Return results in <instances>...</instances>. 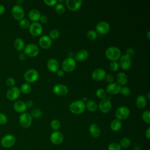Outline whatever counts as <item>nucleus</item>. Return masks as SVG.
Masks as SVG:
<instances>
[{
	"label": "nucleus",
	"instance_id": "nucleus-1",
	"mask_svg": "<svg viewBox=\"0 0 150 150\" xmlns=\"http://www.w3.org/2000/svg\"><path fill=\"white\" fill-rule=\"evenodd\" d=\"M69 108L73 114H82L86 109L85 103L81 100H76L70 103Z\"/></svg>",
	"mask_w": 150,
	"mask_h": 150
},
{
	"label": "nucleus",
	"instance_id": "nucleus-2",
	"mask_svg": "<svg viewBox=\"0 0 150 150\" xmlns=\"http://www.w3.org/2000/svg\"><path fill=\"white\" fill-rule=\"evenodd\" d=\"M105 54L108 59L112 62L117 61L120 58L121 56V52L118 47L115 46H111L106 49Z\"/></svg>",
	"mask_w": 150,
	"mask_h": 150
},
{
	"label": "nucleus",
	"instance_id": "nucleus-3",
	"mask_svg": "<svg viewBox=\"0 0 150 150\" xmlns=\"http://www.w3.org/2000/svg\"><path fill=\"white\" fill-rule=\"evenodd\" d=\"M76 66V62L73 57H67L62 62V67L64 72L69 73L73 71Z\"/></svg>",
	"mask_w": 150,
	"mask_h": 150
},
{
	"label": "nucleus",
	"instance_id": "nucleus-4",
	"mask_svg": "<svg viewBox=\"0 0 150 150\" xmlns=\"http://www.w3.org/2000/svg\"><path fill=\"white\" fill-rule=\"evenodd\" d=\"M39 77L38 71L34 69L27 70L24 74V79L28 83H32L36 81Z\"/></svg>",
	"mask_w": 150,
	"mask_h": 150
},
{
	"label": "nucleus",
	"instance_id": "nucleus-5",
	"mask_svg": "<svg viewBox=\"0 0 150 150\" xmlns=\"http://www.w3.org/2000/svg\"><path fill=\"white\" fill-rule=\"evenodd\" d=\"M16 142V138L12 134L4 135L1 139V145L5 148H9L14 145Z\"/></svg>",
	"mask_w": 150,
	"mask_h": 150
},
{
	"label": "nucleus",
	"instance_id": "nucleus-6",
	"mask_svg": "<svg viewBox=\"0 0 150 150\" xmlns=\"http://www.w3.org/2000/svg\"><path fill=\"white\" fill-rule=\"evenodd\" d=\"M129 113L130 111L128 107L126 106H121L116 110L115 112V116L116 119L121 121L127 119L129 115Z\"/></svg>",
	"mask_w": 150,
	"mask_h": 150
},
{
	"label": "nucleus",
	"instance_id": "nucleus-7",
	"mask_svg": "<svg viewBox=\"0 0 150 150\" xmlns=\"http://www.w3.org/2000/svg\"><path fill=\"white\" fill-rule=\"evenodd\" d=\"M21 126L24 128H29L32 124V117L30 114L28 112H23L21 114L19 118Z\"/></svg>",
	"mask_w": 150,
	"mask_h": 150
},
{
	"label": "nucleus",
	"instance_id": "nucleus-8",
	"mask_svg": "<svg viewBox=\"0 0 150 150\" xmlns=\"http://www.w3.org/2000/svg\"><path fill=\"white\" fill-rule=\"evenodd\" d=\"M39 53V49L37 45L32 43L27 45L24 47V53L26 56L33 57L38 55Z\"/></svg>",
	"mask_w": 150,
	"mask_h": 150
},
{
	"label": "nucleus",
	"instance_id": "nucleus-9",
	"mask_svg": "<svg viewBox=\"0 0 150 150\" xmlns=\"http://www.w3.org/2000/svg\"><path fill=\"white\" fill-rule=\"evenodd\" d=\"M96 29L97 33L101 35H104L110 32V26L108 22L105 21H101L96 25Z\"/></svg>",
	"mask_w": 150,
	"mask_h": 150
},
{
	"label": "nucleus",
	"instance_id": "nucleus-10",
	"mask_svg": "<svg viewBox=\"0 0 150 150\" xmlns=\"http://www.w3.org/2000/svg\"><path fill=\"white\" fill-rule=\"evenodd\" d=\"M30 33L33 36H38L43 32L42 25L39 22H33L30 23L29 28Z\"/></svg>",
	"mask_w": 150,
	"mask_h": 150
},
{
	"label": "nucleus",
	"instance_id": "nucleus-11",
	"mask_svg": "<svg viewBox=\"0 0 150 150\" xmlns=\"http://www.w3.org/2000/svg\"><path fill=\"white\" fill-rule=\"evenodd\" d=\"M64 139V136L63 134L59 131H55L53 132L50 136V140L54 145H60L61 144Z\"/></svg>",
	"mask_w": 150,
	"mask_h": 150
},
{
	"label": "nucleus",
	"instance_id": "nucleus-12",
	"mask_svg": "<svg viewBox=\"0 0 150 150\" xmlns=\"http://www.w3.org/2000/svg\"><path fill=\"white\" fill-rule=\"evenodd\" d=\"M112 104L110 100L108 98L101 100L98 104V108L103 113H108L111 109Z\"/></svg>",
	"mask_w": 150,
	"mask_h": 150
},
{
	"label": "nucleus",
	"instance_id": "nucleus-13",
	"mask_svg": "<svg viewBox=\"0 0 150 150\" xmlns=\"http://www.w3.org/2000/svg\"><path fill=\"white\" fill-rule=\"evenodd\" d=\"M12 15L13 17L18 21H21V19H23L25 13L23 8L19 5H15L12 7Z\"/></svg>",
	"mask_w": 150,
	"mask_h": 150
},
{
	"label": "nucleus",
	"instance_id": "nucleus-14",
	"mask_svg": "<svg viewBox=\"0 0 150 150\" xmlns=\"http://www.w3.org/2000/svg\"><path fill=\"white\" fill-rule=\"evenodd\" d=\"M53 92L55 95L59 96H66L68 93V88L66 86L63 84H57L54 86Z\"/></svg>",
	"mask_w": 150,
	"mask_h": 150
},
{
	"label": "nucleus",
	"instance_id": "nucleus-15",
	"mask_svg": "<svg viewBox=\"0 0 150 150\" xmlns=\"http://www.w3.org/2000/svg\"><path fill=\"white\" fill-rule=\"evenodd\" d=\"M119 59H120V63H118L119 66H120L122 69L127 70L131 67V59L129 56L125 54H124L122 56H121Z\"/></svg>",
	"mask_w": 150,
	"mask_h": 150
},
{
	"label": "nucleus",
	"instance_id": "nucleus-16",
	"mask_svg": "<svg viewBox=\"0 0 150 150\" xmlns=\"http://www.w3.org/2000/svg\"><path fill=\"white\" fill-rule=\"evenodd\" d=\"M121 86L117 82H112L108 84L106 87V92L110 95H116L120 91Z\"/></svg>",
	"mask_w": 150,
	"mask_h": 150
},
{
	"label": "nucleus",
	"instance_id": "nucleus-17",
	"mask_svg": "<svg viewBox=\"0 0 150 150\" xmlns=\"http://www.w3.org/2000/svg\"><path fill=\"white\" fill-rule=\"evenodd\" d=\"M83 1L81 0H66L67 8L71 11H76L81 7Z\"/></svg>",
	"mask_w": 150,
	"mask_h": 150
},
{
	"label": "nucleus",
	"instance_id": "nucleus-18",
	"mask_svg": "<svg viewBox=\"0 0 150 150\" xmlns=\"http://www.w3.org/2000/svg\"><path fill=\"white\" fill-rule=\"evenodd\" d=\"M21 91L20 89L17 87H12L10 88L6 93L7 98L11 101L16 100L20 96Z\"/></svg>",
	"mask_w": 150,
	"mask_h": 150
},
{
	"label": "nucleus",
	"instance_id": "nucleus-19",
	"mask_svg": "<svg viewBox=\"0 0 150 150\" xmlns=\"http://www.w3.org/2000/svg\"><path fill=\"white\" fill-rule=\"evenodd\" d=\"M106 75L105 70L101 68H98L93 70L91 73V77L94 81H99L103 80Z\"/></svg>",
	"mask_w": 150,
	"mask_h": 150
},
{
	"label": "nucleus",
	"instance_id": "nucleus-20",
	"mask_svg": "<svg viewBox=\"0 0 150 150\" xmlns=\"http://www.w3.org/2000/svg\"><path fill=\"white\" fill-rule=\"evenodd\" d=\"M39 44L42 48L47 49L52 45V39L49 36L43 35L40 38L39 40Z\"/></svg>",
	"mask_w": 150,
	"mask_h": 150
},
{
	"label": "nucleus",
	"instance_id": "nucleus-21",
	"mask_svg": "<svg viewBox=\"0 0 150 150\" xmlns=\"http://www.w3.org/2000/svg\"><path fill=\"white\" fill-rule=\"evenodd\" d=\"M47 67L52 73H56L59 69V63L55 59H50L47 62Z\"/></svg>",
	"mask_w": 150,
	"mask_h": 150
},
{
	"label": "nucleus",
	"instance_id": "nucleus-22",
	"mask_svg": "<svg viewBox=\"0 0 150 150\" xmlns=\"http://www.w3.org/2000/svg\"><path fill=\"white\" fill-rule=\"evenodd\" d=\"M89 56V53L87 50L84 49H81L76 52L75 54V60L78 62H84L86 60Z\"/></svg>",
	"mask_w": 150,
	"mask_h": 150
},
{
	"label": "nucleus",
	"instance_id": "nucleus-23",
	"mask_svg": "<svg viewBox=\"0 0 150 150\" xmlns=\"http://www.w3.org/2000/svg\"><path fill=\"white\" fill-rule=\"evenodd\" d=\"M89 132L93 138H98L100 134L101 131L98 125L96 124H92L89 127Z\"/></svg>",
	"mask_w": 150,
	"mask_h": 150
},
{
	"label": "nucleus",
	"instance_id": "nucleus-24",
	"mask_svg": "<svg viewBox=\"0 0 150 150\" xmlns=\"http://www.w3.org/2000/svg\"><path fill=\"white\" fill-rule=\"evenodd\" d=\"M146 98L143 95L138 96L135 100L136 106L139 109L144 108L146 105Z\"/></svg>",
	"mask_w": 150,
	"mask_h": 150
},
{
	"label": "nucleus",
	"instance_id": "nucleus-25",
	"mask_svg": "<svg viewBox=\"0 0 150 150\" xmlns=\"http://www.w3.org/2000/svg\"><path fill=\"white\" fill-rule=\"evenodd\" d=\"M13 108L17 112L23 113L26 111L27 107L25 102L22 101H17L13 104Z\"/></svg>",
	"mask_w": 150,
	"mask_h": 150
},
{
	"label": "nucleus",
	"instance_id": "nucleus-26",
	"mask_svg": "<svg viewBox=\"0 0 150 150\" xmlns=\"http://www.w3.org/2000/svg\"><path fill=\"white\" fill-rule=\"evenodd\" d=\"M116 80L117 81V83L121 86H124L125 84H127L128 81V77L127 74L124 72H120L117 75Z\"/></svg>",
	"mask_w": 150,
	"mask_h": 150
},
{
	"label": "nucleus",
	"instance_id": "nucleus-27",
	"mask_svg": "<svg viewBox=\"0 0 150 150\" xmlns=\"http://www.w3.org/2000/svg\"><path fill=\"white\" fill-rule=\"evenodd\" d=\"M29 19L33 21V22H37V21H39L40 18L41 16L40 13L38 10L33 9L29 11L28 14Z\"/></svg>",
	"mask_w": 150,
	"mask_h": 150
},
{
	"label": "nucleus",
	"instance_id": "nucleus-28",
	"mask_svg": "<svg viewBox=\"0 0 150 150\" xmlns=\"http://www.w3.org/2000/svg\"><path fill=\"white\" fill-rule=\"evenodd\" d=\"M122 127V122L121 121L114 119L113 120L110 124V128L112 131L114 132H117L121 129Z\"/></svg>",
	"mask_w": 150,
	"mask_h": 150
},
{
	"label": "nucleus",
	"instance_id": "nucleus-29",
	"mask_svg": "<svg viewBox=\"0 0 150 150\" xmlns=\"http://www.w3.org/2000/svg\"><path fill=\"white\" fill-rule=\"evenodd\" d=\"M85 105H86V108H87V110L90 112L96 111L98 108L97 103L93 100L87 101L85 103Z\"/></svg>",
	"mask_w": 150,
	"mask_h": 150
},
{
	"label": "nucleus",
	"instance_id": "nucleus-30",
	"mask_svg": "<svg viewBox=\"0 0 150 150\" xmlns=\"http://www.w3.org/2000/svg\"><path fill=\"white\" fill-rule=\"evenodd\" d=\"M14 47L18 51H22L24 49L25 43L22 39L17 38L14 41Z\"/></svg>",
	"mask_w": 150,
	"mask_h": 150
},
{
	"label": "nucleus",
	"instance_id": "nucleus-31",
	"mask_svg": "<svg viewBox=\"0 0 150 150\" xmlns=\"http://www.w3.org/2000/svg\"><path fill=\"white\" fill-rule=\"evenodd\" d=\"M119 144L121 148H128L131 145V141L128 138L124 137L121 139Z\"/></svg>",
	"mask_w": 150,
	"mask_h": 150
},
{
	"label": "nucleus",
	"instance_id": "nucleus-32",
	"mask_svg": "<svg viewBox=\"0 0 150 150\" xmlns=\"http://www.w3.org/2000/svg\"><path fill=\"white\" fill-rule=\"evenodd\" d=\"M50 126H51V128L53 130L57 131L58 129H60V128L61 127V122L59 120L54 119L51 121Z\"/></svg>",
	"mask_w": 150,
	"mask_h": 150
},
{
	"label": "nucleus",
	"instance_id": "nucleus-33",
	"mask_svg": "<svg viewBox=\"0 0 150 150\" xmlns=\"http://www.w3.org/2000/svg\"><path fill=\"white\" fill-rule=\"evenodd\" d=\"M55 11L58 15H63L65 12V8L63 4L57 3L55 5Z\"/></svg>",
	"mask_w": 150,
	"mask_h": 150
},
{
	"label": "nucleus",
	"instance_id": "nucleus-34",
	"mask_svg": "<svg viewBox=\"0 0 150 150\" xmlns=\"http://www.w3.org/2000/svg\"><path fill=\"white\" fill-rule=\"evenodd\" d=\"M31 88V86L29 83H25L21 86L20 91H21L23 94H28L30 92Z\"/></svg>",
	"mask_w": 150,
	"mask_h": 150
},
{
	"label": "nucleus",
	"instance_id": "nucleus-35",
	"mask_svg": "<svg viewBox=\"0 0 150 150\" xmlns=\"http://www.w3.org/2000/svg\"><path fill=\"white\" fill-rule=\"evenodd\" d=\"M96 94L97 97L101 99H105L107 97V92L103 88H98L96 90Z\"/></svg>",
	"mask_w": 150,
	"mask_h": 150
},
{
	"label": "nucleus",
	"instance_id": "nucleus-36",
	"mask_svg": "<svg viewBox=\"0 0 150 150\" xmlns=\"http://www.w3.org/2000/svg\"><path fill=\"white\" fill-rule=\"evenodd\" d=\"M30 22L26 19H22L19 21V26L21 28L23 29H26L30 26Z\"/></svg>",
	"mask_w": 150,
	"mask_h": 150
},
{
	"label": "nucleus",
	"instance_id": "nucleus-37",
	"mask_svg": "<svg viewBox=\"0 0 150 150\" xmlns=\"http://www.w3.org/2000/svg\"><path fill=\"white\" fill-rule=\"evenodd\" d=\"M30 115L32 118H39L41 117L42 115V111H40V110L39 109H38V108H35V109H33L30 112Z\"/></svg>",
	"mask_w": 150,
	"mask_h": 150
},
{
	"label": "nucleus",
	"instance_id": "nucleus-38",
	"mask_svg": "<svg viewBox=\"0 0 150 150\" xmlns=\"http://www.w3.org/2000/svg\"><path fill=\"white\" fill-rule=\"evenodd\" d=\"M60 36V32L57 29H52L49 32V37L51 39H56Z\"/></svg>",
	"mask_w": 150,
	"mask_h": 150
},
{
	"label": "nucleus",
	"instance_id": "nucleus-39",
	"mask_svg": "<svg viewBox=\"0 0 150 150\" xmlns=\"http://www.w3.org/2000/svg\"><path fill=\"white\" fill-rule=\"evenodd\" d=\"M142 118L143 121L147 124L150 123V111L149 110H146L144 111L142 114Z\"/></svg>",
	"mask_w": 150,
	"mask_h": 150
},
{
	"label": "nucleus",
	"instance_id": "nucleus-40",
	"mask_svg": "<svg viewBox=\"0 0 150 150\" xmlns=\"http://www.w3.org/2000/svg\"><path fill=\"white\" fill-rule=\"evenodd\" d=\"M87 37L88 39L91 40H94L97 38V33L96 31L93 30H90L87 32Z\"/></svg>",
	"mask_w": 150,
	"mask_h": 150
},
{
	"label": "nucleus",
	"instance_id": "nucleus-41",
	"mask_svg": "<svg viewBox=\"0 0 150 150\" xmlns=\"http://www.w3.org/2000/svg\"><path fill=\"white\" fill-rule=\"evenodd\" d=\"M108 150H121V148L119 143L114 142L109 144L108 146Z\"/></svg>",
	"mask_w": 150,
	"mask_h": 150
},
{
	"label": "nucleus",
	"instance_id": "nucleus-42",
	"mask_svg": "<svg viewBox=\"0 0 150 150\" xmlns=\"http://www.w3.org/2000/svg\"><path fill=\"white\" fill-rule=\"evenodd\" d=\"M110 69L112 71H116L119 69V64L117 61H112L110 63Z\"/></svg>",
	"mask_w": 150,
	"mask_h": 150
},
{
	"label": "nucleus",
	"instance_id": "nucleus-43",
	"mask_svg": "<svg viewBox=\"0 0 150 150\" xmlns=\"http://www.w3.org/2000/svg\"><path fill=\"white\" fill-rule=\"evenodd\" d=\"M130 93H131V90L128 87H121L120 91V93L124 96H128V95H129Z\"/></svg>",
	"mask_w": 150,
	"mask_h": 150
},
{
	"label": "nucleus",
	"instance_id": "nucleus-44",
	"mask_svg": "<svg viewBox=\"0 0 150 150\" xmlns=\"http://www.w3.org/2000/svg\"><path fill=\"white\" fill-rule=\"evenodd\" d=\"M8 122V118L6 115L0 113V125H5Z\"/></svg>",
	"mask_w": 150,
	"mask_h": 150
},
{
	"label": "nucleus",
	"instance_id": "nucleus-45",
	"mask_svg": "<svg viewBox=\"0 0 150 150\" xmlns=\"http://www.w3.org/2000/svg\"><path fill=\"white\" fill-rule=\"evenodd\" d=\"M135 54L134 50L131 47H128L125 50V55L129 56L130 58H131Z\"/></svg>",
	"mask_w": 150,
	"mask_h": 150
},
{
	"label": "nucleus",
	"instance_id": "nucleus-46",
	"mask_svg": "<svg viewBox=\"0 0 150 150\" xmlns=\"http://www.w3.org/2000/svg\"><path fill=\"white\" fill-rule=\"evenodd\" d=\"M6 84L7 86L11 88L12 87H14V85L15 84V81L13 78L9 77V78L7 79V80L6 81Z\"/></svg>",
	"mask_w": 150,
	"mask_h": 150
},
{
	"label": "nucleus",
	"instance_id": "nucleus-47",
	"mask_svg": "<svg viewBox=\"0 0 150 150\" xmlns=\"http://www.w3.org/2000/svg\"><path fill=\"white\" fill-rule=\"evenodd\" d=\"M44 3L49 6H53L56 5V4L57 3V1L56 0H45Z\"/></svg>",
	"mask_w": 150,
	"mask_h": 150
},
{
	"label": "nucleus",
	"instance_id": "nucleus-48",
	"mask_svg": "<svg viewBox=\"0 0 150 150\" xmlns=\"http://www.w3.org/2000/svg\"><path fill=\"white\" fill-rule=\"evenodd\" d=\"M104 79L105 80L106 82L107 83H111L114 81V77L112 76V75H111V74H106L105 76V77H104Z\"/></svg>",
	"mask_w": 150,
	"mask_h": 150
},
{
	"label": "nucleus",
	"instance_id": "nucleus-49",
	"mask_svg": "<svg viewBox=\"0 0 150 150\" xmlns=\"http://www.w3.org/2000/svg\"><path fill=\"white\" fill-rule=\"evenodd\" d=\"M39 21L42 23H46L47 22V21H48V18H47V17L46 16L42 15V16H40Z\"/></svg>",
	"mask_w": 150,
	"mask_h": 150
},
{
	"label": "nucleus",
	"instance_id": "nucleus-50",
	"mask_svg": "<svg viewBox=\"0 0 150 150\" xmlns=\"http://www.w3.org/2000/svg\"><path fill=\"white\" fill-rule=\"evenodd\" d=\"M56 74H57V75L58 76H59V77H62V76H63V75H64V71L62 69H59L57 71Z\"/></svg>",
	"mask_w": 150,
	"mask_h": 150
},
{
	"label": "nucleus",
	"instance_id": "nucleus-51",
	"mask_svg": "<svg viewBox=\"0 0 150 150\" xmlns=\"http://www.w3.org/2000/svg\"><path fill=\"white\" fill-rule=\"evenodd\" d=\"M25 104H26V105L27 107H32L33 105V103L32 100H28L25 103Z\"/></svg>",
	"mask_w": 150,
	"mask_h": 150
},
{
	"label": "nucleus",
	"instance_id": "nucleus-52",
	"mask_svg": "<svg viewBox=\"0 0 150 150\" xmlns=\"http://www.w3.org/2000/svg\"><path fill=\"white\" fill-rule=\"evenodd\" d=\"M145 137L148 139H150V127H148L145 131Z\"/></svg>",
	"mask_w": 150,
	"mask_h": 150
},
{
	"label": "nucleus",
	"instance_id": "nucleus-53",
	"mask_svg": "<svg viewBox=\"0 0 150 150\" xmlns=\"http://www.w3.org/2000/svg\"><path fill=\"white\" fill-rule=\"evenodd\" d=\"M26 55L25 53H21L19 54V59L21 60H23L26 59Z\"/></svg>",
	"mask_w": 150,
	"mask_h": 150
},
{
	"label": "nucleus",
	"instance_id": "nucleus-54",
	"mask_svg": "<svg viewBox=\"0 0 150 150\" xmlns=\"http://www.w3.org/2000/svg\"><path fill=\"white\" fill-rule=\"evenodd\" d=\"M4 11H5V7L2 5L0 4V15H2Z\"/></svg>",
	"mask_w": 150,
	"mask_h": 150
},
{
	"label": "nucleus",
	"instance_id": "nucleus-55",
	"mask_svg": "<svg viewBox=\"0 0 150 150\" xmlns=\"http://www.w3.org/2000/svg\"><path fill=\"white\" fill-rule=\"evenodd\" d=\"M67 55H68V57H73V56L74 55V53L72 51H70V52H68Z\"/></svg>",
	"mask_w": 150,
	"mask_h": 150
},
{
	"label": "nucleus",
	"instance_id": "nucleus-56",
	"mask_svg": "<svg viewBox=\"0 0 150 150\" xmlns=\"http://www.w3.org/2000/svg\"><path fill=\"white\" fill-rule=\"evenodd\" d=\"M23 2V1L22 0H18V1H16L17 5H19V6H21V5H22Z\"/></svg>",
	"mask_w": 150,
	"mask_h": 150
},
{
	"label": "nucleus",
	"instance_id": "nucleus-57",
	"mask_svg": "<svg viewBox=\"0 0 150 150\" xmlns=\"http://www.w3.org/2000/svg\"><path fill=\"white\" fill-rule=\"evenodd\" d=\"M146 37H147V39H148V40H149V38H150V31L149 30H148V32H147V33H146Z\"/></svg>",
	"mask_w": 150,
	"mask_h": 150
},
{
	"label": "nucleus",
	"instance_id": "nucleus-58",
	"mask_svg": "<svg viewBox=\"0 0 150 150\" xmlns=\"http://www.w3.org/2000/svg\"><path fill=\"white\" fill-rule=\"evenodd\" d=\"M81 100H82L83 102L85 103V101H86L87 100V97H83Z\"/></svg>",
	"mask_w": 150,
	"mask_h": 150
},
{
	"label": "nucleus",
	"instance_id": "nucleus-59",
	"mask_svg": "<svg viewBox=\"0 0 150 150\" xmlns=\"http://www.w3.org/2000/svg\"><path fill=\"white\" fill-rule=\"evenodd\" d=\"M149 94H150V93L148 92V93H147V98H148V99H149V98H150V97H149Z\"/></svg>",
	"mask_w": 150,
	"mask_h": 150
},
{
	"label": "nucleus",
	"instance_id": "nucleus-60",
	"mask_svg": "<svg viewBox=\"0 0 150 150\" xmlns=\"http://www.w3.org/2000/svg\"><path fill=\"white\" fill-rule=\"evenodd\" d=\"M133 150H138V149H133Z\"/></svg>",
	"mask_w": 150,
	"mask_h": 150
}]
</instances>
